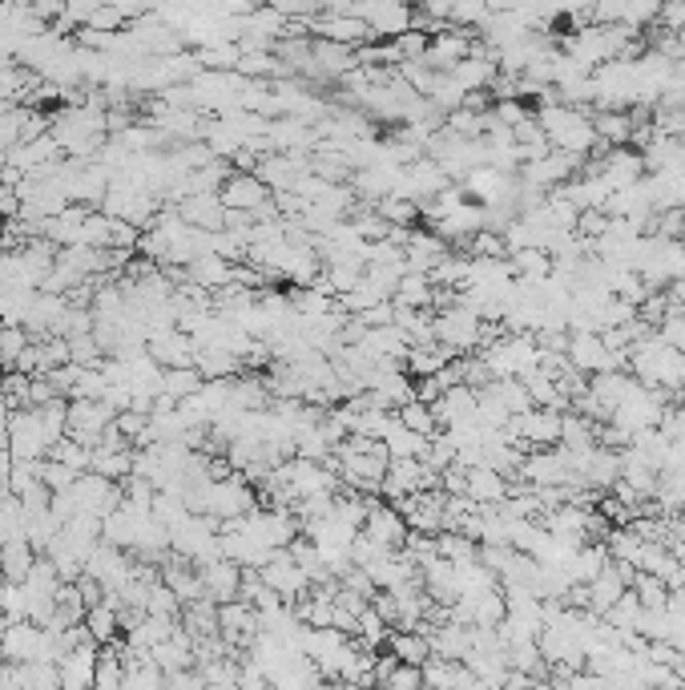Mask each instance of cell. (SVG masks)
<instances>
[{"mask_svg":"<svg viewBox=\"0 0 685 690\" xmlns=\"http://www.w3.org/2000/svg\"><path fill=\"white\" fill-rule=\"evenodd\" d=\"M677 279H685V243H669V239H657L649 234V246H645V263H642V283L649 295L674 288Z\"/></svg>","mask_w":685,"mask_h":690,"instance_id":"6da1fadb","label":"cell"},{"mask_svg":"<svg viewBox=\"0 0 685 690\" xmlns=\"http://www.w3.org/2000/svg\"><path fill=\"white\" fill-rule=\"evenodd\" d=\"M436 343L448 348L452 356H464V351H480V340H485V319L468 308H448L436 311Z\"/></svg>","mask_w":685,"mask_h":690,"instance_id":"7a4b0ae2","label":"cell"},{"mask_svg":"<svg viewBox=\"0 0 685 690\" xmlns=\"http://www.w3.org/2000/svg\"><path fill=\"white\" fill-rule=\"evenodd\" d=\"M9 457L12 460H49V436H45L37 408H17V412H9Z\"/></svg>","mask_w":685,"mask_h":690,"instance_id":"3957f363","label":"cell"},{"mask_svg":"<svg viewBox=\"0 0 685 690\" xmlns=\"http://www.w3.org/2000/svg\"><path fill=\"white\" fill-rule=\"evenodd\" d=\"M355 17L368 25V32L375 37V41H380V37L395 41V37H403V32L411 29V21H415V9H408V4H388V0H375V4H355Z\"/></svg>","mask_w":685,"mask_h":690,"instance_id":"277c9868","label":"cell"},{"mask_svg":"<svg viewBox=\"0 0 685 690\" xmlns=\"http://www.w3.org/2000/svg\"><path fill=\"white\" fill-rule=\"evenodd\" d=\"M258 574H263V582L271 585V590L283 597V602H303V597L311 594V577H306L303 570L291 562V553H286V550L274 553V557L263 565V570H258Z\"/></svg>","mask_w":685,"mask_h":690,"instance_id":"5b68a950","label":"cell"},{"mask_svg":"<svg viewBox=\"0 0 685 690\" xmlns=\"http://www.w3.org/2000/svg\"><path fill=\"white\" fill-rule=\"evenodd\" d=\"M222 206L226 211H238V214H258L271 202V191H266L263 182H258V174H243V171H234L231 178L222 182V191H218Z\"/></svg>","mask_w":685,"mask_h":690,"instance_id":"8992f818","label":"cell"},{"mask_svg":"<svg viewBox=\"0 0 685 690\" xmlns=\"http://www.w3.org/2000/svg\"><path fill=\"white\" fill-rule=\"evenodd\" d=\"M472 45H476L472 32L443 29V32H436L432 45H428V54H423V65H428V69H436V74H452L456 65L472 57Z\"/></svg>","mask_w":685,"mask_h":690,"instance_id":"52a82bcc","label":"cell"},{"mask_svg":"<svg viewBox=\"0 0 685 690\" xmlns=\"http://www.w3.org/2000/svg\"><path fill=\"white\" fill-rule=\"evenodd\" d=\"M202 577V594H206V602L214 605H231L238 602V594H243V570L234 562H214V565H202L198 570Z\"/></svg>","mask_w":685,"mask_h":690,"instance_id":"ba28073f","label":"cell"},{"mask_svg":"<svg viewBox=\"0 0 685 690\" xmlns=\"http://www.w3.org/2000/svg\"><path fill=\"white\" fill-rule=\"evenodd\" d=\"M363 533H368L371 542L383 545V550H400V545H408V521L400 517V509L395 505H383V501H371V513H368V525H363Z\"/></svg>","mask_w":685,"mask_h":690,"instance_id":"9c48e42d","label":"cell"},{"mask_svg":"<svg viewBox=\"0 0 685 690\" xmlns=\"http://www.w3.org/2000/svg\"><path fill=\"white\" fill-rule=\"evenodd\" d=\"M306 29L315 32V41L343 45V49H359L363 41H371L368 25L359 21L355 12H351V17H331V12H319V17H315L311 25H306Z\"/></svg>","mask_w":685,"mask_h":690,"instance_id":"30bf717a","label":"cell"},{"mask_svg":"<svg viewBox=\"0 0 685 690\" xmlns=\"http://www.w3.org/2000/svg\"><path fill=\"white\" fill-rule=\"evenodd\" d=\"M149 360L158 363L162 372H174V368H194V340L186 336V331H166V336H149L146 343Z\"/></svg>","mask_w":685,"mask_h":690,"instance_id":"8fae6325","label":"cell"},{"mask_svg":"<svg viewBox=\"0 0 685 690\" xmlns=\"http://www.w3.org/2000/svg\"><path fill=\"white\" fill-rule=\"evenodd\" d=\"M97 659H101V650L94 642H85V647H74L57 662V674H61V690H94V679H97Z\"/></svg>","mask_w":685,"mask_h":690,"instance_id":"7c38bea8","label":"cell"},{"mask_svg":"<svg viewBox=\"0 0 685 690\" xmlns=\"http://www.w3.org/2000/svg\"><path fill=\"white\" fill-rule=\"evenodd\" d=\"M464 497L472 501V505H480V509H492V505H500V501H508V480L500 477V473H492V468H468V489Z\"/></svg>","mask_w":685,"mask_h":690,"instance_id":"4fadbf2b","label":"cell"},{"mask_svg":"<svg viewBox=\"0 0 685 690\" xmlns=\"http://www.w3.org/2000/svg\"><path fill=\"white\" fill-rule=\"evenodd\" d=\"M560 194H565V198H569L573 206L585 214V211H605V202H609L613 191L605 186L601 178H597V174H577L573 182L560 186Z\"/></svg>","mask_w":685,"mask_h":690,"instance_id":"5bb4252c","label":"cell"},{"mask_svg":"<svg viewBox=\"0 0 685 690\" xmlns=\"http://www.w3.org/2000/svg\"><path fill=\"white\" fill-rule=\"evenodd\" d=\"M85 634H89V642H94L97 650H109L121 642V618H117V610L109 602L94 605L89 614H85Z\"/></svg>","mask_w":685,"mask_h":690,"instance_id":"9a60e30c","label":"cell"},{"mask_svg":"<svg viewBox=\"0 0 685 690\" xmlns=\"http://www.w3.org/2000/svg\"><path fill=\"white\" fill-rule=\"evenodd\" d=\"M476 679L464 662H443L432 659L423 667V690H472Z\"/></svg>","mask_w":685,"mask_h":690,"instance_id":"2e32d148","label":"cell"},{"mask_svg":"<svg viewBox=\"0 0 685 690\" xmlns=\"http://www.w3.org/2000/svg\"><path fill=\"white\" fill-rule=\"evenodd\" d=\"M194 368L202 372V380L214 383V380H238V372H243L246 363L222 348H202L194 351Z\"/></svg>","mask_w":685,"mask_h":690,"instance_id":"e0dca14e","label":"cell"},{"mask_svg":"<svg viewBox=\"0 0 685 690\" xmlns=\"http://www.w3.org/2000/svg\"><path fill=\"white\" fill-rule=\"evenodd\" d=\"M388 650H391V659L400 662V667L423 670L428 662H432V642H428V634H400V630H391Z\"/></svg>","mask_w":685,"mask_h":690,"instance_id":"ac0fdd59","label":"cell"},{"mask_svg":"<svg viewBox=\"0 0 685 690\" xmlns=\"http://www.w3.org/2000/svg\"><path fill=\"white\" fill-rule=\"evenodd\" d=\"M186 271V279H190V288L198 291H222L231 288V275H234V263H226V259L211 255V259H198V263L182 266Z\"/></svg>","mask_w":685,"mask_h":690,"instance_id":"d6986e66","label":"cell"},{"mask_svg":"<svg viewBox=\"0 0 685 690\" xmlns=\"http://www.w3.org/2000/svg\"><path fill=\"white\" fill-rule=\"evenodd\" d=\"M432 299H436V288L428 275H403L400 288H395V295H391V303H395V311H432Z\"/></svg>","mask_w":685,"mask_h":690,"instance_id":"ffe728a7","label":"cell"},{"mask_svg":"<svg viewBox=\"0 0 685 690\" xmlns=\"http://www.w3.org/2000/svg\"><path fill=\"white\" fill-rule=\"evenodd\" d=\"M182 630L194 638V642H206V638H218V605L214 602H194L182 605Z\"/></svg>","mask_w":685,"mask_h":690,"instance_id":"44dd1931","label":"cell"},{"mask_svg":"<svg viewBox=\"0 0 685 690\" xmlns=\"http://www.w3.org/2000/svg\"><path fill=\"white\" fill-rule=\"evenodd\" d=\"M436 553H440V562H452V565H468V562H480V545L464 533H452L443 529L436 537Z\"/></svg>","mask_w":685,"mask_h":690,"instance_id":"7402d4cb","label":"cell"},{"mask_svg":"<svg viewBox=\"0 0 685 690\" xmlns=\"http://www.w3.org/2000/svg\"><path fill=\"white\" fill-rule=\"evenodd\" d=\"M383 448H388L391 460H423V453H428V436L408 433V428H403L400 420H395V428L388 433Z\"/></svg>","mask_w":685,"mask_h":690,"instance_id":"603a6c76","label":"cell"},{"mask_svg":"<svg viewBox=\"0 0 685 690\" xmlns=\"http://www.w3.org/2000/svg\"><path fill=\"white\" fill-rule=\"evenodd\" d=\"M512 263V275L520 283H540V279H552V259L545 251H517V255H508Z\"/></svg>","mask_w":685,"mask_h":690,"instance_id":"cb8c5ba5","label":"cell"},{"mask_svg":"<svg viewBox=\"0 0 685 690\" xmlns=\"http://www.w3.org/2000/svg\"><path fill=\"white\" fill-rule=\"evenodd\" d=\"M94 690H126V662H121V650H117V647L101 650V659H97Z\"/></svg>","mask_w":685,"mask_h":690,"instance_id":"d4e9b609","label":"cell"},{"mask_svg":"<svg viewBox=\"0 0 685 690\" xmlns=\"http://www.w3.org/2000/svg\"><path fill=\"white\" fill-rule=\"evenodd\" d=\"M388 638H391V626L380 618V610H375V605H368V610L359 614L355 642H359V647H368V650H380Z\"/></svg>","mask_w":685,"mask_h":690,"instance_id":"484cf974","label":"cell"},{"mask_svg":"<svg viewBox=\"0 0 685 690\" xmlns=\"http://www.w3.org/2000/svg\"><path fill=\"white\" fill-rule=\"evenodd\" d=\"M395 420H400V425L408 428V433H415V436H428V440H432V436L440 433V425H436L432 408H428V404H420V400L403 404L400 412H395Z\"/></svg>","mask_w":685,"mask_h":690,"instance_id":"4316f807","label":"cell"},{"mask_svg":"<svg viewBox=\"0 0 685 690\" xmlns=\"http://www.w3.org/2000/svg\"><path fill=\"white\" fill-rule=\"evenodd\" d=\"M375 214H380L383 223L388 226H400V231H411V223L420 218V206L415 202H408V198H383V202H375Z\"/></svg>","mask_w":685,"mask_h":690,"instance_id":"83f0119b","label":"cell"},{"mask_svg":"<svg viewBox=\"0 0 685 690\" xmlns=\"http://www.w3.org/2000/svg\"><path fill=\"white\" fill-rule=\"evenodd\" d=\"M202 372L198 368H174V372H166V396L169 400H190V396L202 392Z\"/></svg>","mask_w":685,"mask_h":690,"instance_id":"f1b7e54d","label":"cell"},{"mask_svg":"<svg viewBox=\"0 0 685 690\" xmlns=\"http://www.w3.org/2000/svg\"><path fill=\"white\" fill-rule=\"evenodd\" d=\"M32 343V336L25 328H0V368L12 372L17 360H21V351Z\"/></svg>","mask_w":685,"mask_h":690,"instance_id":"f546056e","label":"cell"},{"mask_svg":"<svg viewBox=\"0 0 685 690\" xmlns=\"http://www.w3.org/2000/svg\"><path fill=\"white\" fill-rule=\"evenodd\" d=\"M629 590H633V597L645 605V610H665V605H669V590H665V585L657 582V577H649V574L633 577Z\"/></svg>","mask_w":685,"mask_h":690,"instance_id":"4dcf8cb0","label":"cell"},{"mask_svg":"<svg viewBox=\"0 0 685 690\" xmlns=\"http://www.w3.org/2000/svg\"><path fill=\"white\" fill-rule=\"evenodd\" d=\"M49 460H61V465H69L74 473H81V477L89 473V468H94V453H89V448H81L77 440H69V436H65L61 445H53Z\"/></svg>","mask_w":685,"mask_h":690,"instance_id":"1f68e13d","label":"cell"},{"mask_svg":"<svg viewBox=\"0 0 685 690\" xmlns=\"http://www.w3.org/2000/svg\"><path fill=\"white\" fill-rule=\"evenodd\" d=\"M452 465H456V445L443 433H436L432 440H428V453H423V468H432V473H448Z\"/></svg>","mask_w":685,"mask_h":690,"instance_id":"d6a6232c","label":"cell"},{"mask_svg":"<svg viewBox=\"0 0 685 690\" xmlns=\"http://www.w3.org/2000/svg\"><path fill=\"white\" fill-rule=\"evenodd\" d=\"M77 477H81V473H74V468L61 465V460H41V485L49 493H69L77 485Z\"/></svg>","mask_w":685,"mask_h":690,"instance_id":"836d02e7","label":"cell"},{"mask_svg":"<svg viewBox=\"0 0 685 690\" xmlns=\"http://www.w3.org/2000/svg\"><path fill=\"white\" fill-rule=\"evenodd\" d=\"M25 690H61L57 662H29L25 667Z\"/></svg>","mask_w":685,"mask_h":690,"instance_id":"e575fe53","label":"cell"},{"mask_svg":"<svg viewBox=\"0 0 685 690\" xmlns=\"http://www.w3.org/2000/svg\"><path fill=\"white\" fill-rule=\"evenodd\" d=\"M146 614H154V618H178V614H182V602L174 597V590H169V585L158 582L154 590H149Z\"/></svg>","mask_w":685,"mask_h":690,"instance_id":"d590c367","label":"cell"},{"mask_svg":"<svg viewBox=\"0 0 685 690\" xmlns=\"http://www.w3.org/2000/svg\"><path fill=\"white\" fill-rule=\"evenodd\" d=\"M468 259H508V246H505L500 234L480 231L472 243H468Z\"/></svg>","mask_w":685,"mask_h":690,"instance_id":"8d00e7d4","label":"cell"},{"mask_svg":"<svg viewBox=\"0 0 685 690\" xmlns=\"http://www.w3.org/2000/svg\"><path fill=\"white\" fill-rule=\"evenodd\" d=\"M605 231H609V214H605V211H585L577 218V234L585 239V243H597Z\"/></svg>","mask_w":685,"mask_h":690,"instance_id":"74e56055","label":"cell"},{"mask_svg":"<svg viewBox=\"0 0 685 690\" xmlns=\"http://www.w3.org/2000/svg\"><path fill=\"white\" fill-rule=\"evenodd\" d=\"M657 336H662L665 343H669V348H677L685 356V311H677V315H669L662 323V328H657Z\"/></svg>","mask_w":685,"mask_h":690,"instance_id":"f35d334b","label":"cell"},{"mask_svg":"<svg viewBox=\"0 0 685 690\" xmlns=\"http://www.w3.org/2000/svg\"><path fill=\"white\" fill-rule=\"evenodd\" d=\"M383 687H391V690H423V670H415V667H395V674H391Z\"/></svg>","mask_w":685,"mask_h":690,"instance_id":"ab89813d","label":"cell"},{"mask_svg":"<svg viewBox=\"0 0 685 690\" xmlns=\"http://www.w3.org/2000/svg\"><path fill=\"white\" fill-rule=\"evenodd\" d=\"M166 690H206V679L202 670H174L166 674Z\"/></svg>","mask_w":685,"mask_h":690,"instance_id":"60d3db41","label":"cell"},{"mask_svg":"<svg viewBox=\"0 0 685 690\" xmlns=\"http://www.w3.org/2000/svg\"><path fill=\"white\" fill-rule=\"evenodd\" d=\"M12 214H21V198H17V191L0 186V218H12Z\"/></svg>","mask_w":685,"mask_h":690,"instance_id":"b9f144b4","label":"cell"},{"mask_svg":"<svg viewBox=\"0 0 685 690\" xmlns=\"http://www.w3.org/2000/svg\"><path fill=\"white\" fill-rule=\"evenodd\" d=\"M597 687H601V679L593 670H577V674H569V687L565 690H597Z\"/></svg>","mask_w":685,"mask_h":690,"instance_id":"7bdbcfd3","label":"cell"},{"mask_svg":"<svg viewBox=\"0 0 685 690\" xmlns=\"http://www.w3.org/2000/svg\"><path fill=\"white\" fill-rule=\"evenodd\" d=\"M669 610L685 614V585H682V590H674V594H669Z\"/></svg>","mask_w":685,"mask_h":690,"instance_id":"ee69618b","label":"cell"},{"mask_svg":"<svg viewBox=\"0 0 685 690\" xmlns=\"http://www.w3.org/2000/svg\"><path fill=\"white\" fill-rule=\"evenodd\" d=\"M669 553H674L677 562H682V570H685V542H677V545H674V550H669Z\"/></svg>","mask_w":685,"mask_h":690,"instance_id":"f6af8a7d","label":"cell"},{"mask_svg":"<svg viewBox=\"0 0 685 690\" xmlns=\"http://www.w3.org/2000/svg\"><path fill=\"white\" fill-rule=\"evenodd\" d=\"M339 690H375V687H363V682H339Z\"/></svg>","mask_w":685,"mask_h":690,"instance_id":"bcb514c9","label":"cell"},{"mask_svg":"<svg viewBox=\"0 0 685 690\" xmlns=\"http://www.w3.org/2000/svg\"><path fill=\"white\" fill-rule=\"evenodd\" d=\"M528 690H557V687H552V682H548V679H537Z\"/></svg>","mask_w":685,"mask_h":690,"instance_id":"7dc6e473","label":"cell"},{"mask_svg":"<svg viewBox=\"0 0 685 690\" xmlns=\"http://www.w3.org/2000/svg\"><path fill=\"white\" fill-rule=\"evenodd\" d=\"M4 243H9V239H4V226H0V255H4Z\"/></svg>","mask_w":685,"mask_h":690,"instance_id":"c3c4849f","label":"cell"},{"mask_svg":"<svg viewBox=\"0 0 685 690\" xmlns=\"http://www.w3.org/2000/svg\"><path fill=\"white\" fill-rule=\"evenodd\" d=\"M677 521H682V525H685V505H682V513H677Z\"/></svg>","mask_w":685,"mask_h":690,"instance_id":"681fc988","label":"cell"}]
</instances>
